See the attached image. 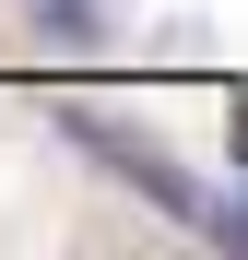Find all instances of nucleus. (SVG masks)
<instances>
[{"mask_svg":"<svg viewBox=\"0 0 248 260\" xmlns=\"http://www.w3.org/2000/svg\"><path fill=\"white\" fill-rule=\"evenodd\" d=\"M107 12H95V0H36V36H59V48H83V36H95Z\"/></svg>","mask_w":248,"mask_h":260,"instance_id":"f257e3e1","label":"nucleus"}]
</instances>
